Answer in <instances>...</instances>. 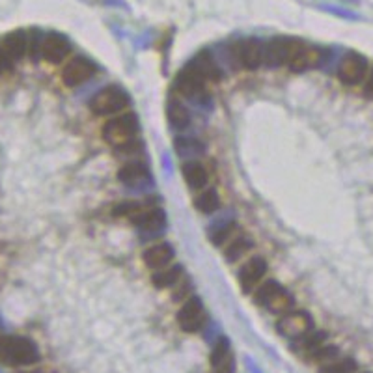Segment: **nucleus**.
I'll return each instance as SVG.
<instances>
[{
	"instance_id": "6",
	"label": "nucleus",
	"mask_w": 373,
	"mask_h": 373,
	"mask_svg": "<svg viewBox=\"0 0 373 373\" xmlns=\"http://www.w3.org/2000/svg\"><path fill=\"white\" fill-rule=\"evenodd\" d=\"M276 330L280 336H284L287 340H299L313 330L312 315L304 310H291V312L280 315L276 321Z\"/></svg>"
},
{
	"instance_id": "25",
	"label": "nucleus",
	"mask_w": 373,
	"mask_h": 373,
	"mask_svg": "<svg viewBox=\"0 0 373 373\" xmlns=\"http://www.w3.org/2000/svg\"><path fill=\"white\" fill-rule=\"evenodd\" d=\"M252 248V241L248 239V237H243V235H237V237H233L226 247H224V258H226L228 263H235L241 258H245Z\"/></svg>"
},
{
	"instance_id": "20",
	"label": "nucleus",
	"mask_w": 373,
	"mask_h": 373,
	"mask_svg": "<svg viewBox=\"0 0 373 373\" xmlns=\"http://www.w3.org/2000/svg\"><path fill=\"white\" fill-rule=\"evenodd\" d=\"M326 338H328V334H326L325 330H315V328H313L310 334H306V336H302V338L293 341V351L295 353H299L302 359L310 360L312 359V354L315 353L321 346H325Z\"/></svg>"
},
{
	"instance_id": "12",
	"label": "nucleus",
	"mask_w": 373,
	"mask_h": 373,
	"mask_svg": "<svg viewBox=\"0 0 373 373\" xmlns=\"http://www.w3.org/2000/svg\"><path fill=\"white\" fill-rule=\"evenodd\" d=\"M206 84L207 80L193 66H185L180 73L176 75L173 90L180 93V95H183V97L198 99V97H202L206 93Z\"/></svg>"
},
{
	"instance_id": "11",
	"label": "nucleus",
	"mask_w": 373,
	"mask_h": 373,
	"mask_svg": "<svg viewBox=\"0 0 373 373\" xmlns=\"http://www.w3.org/2000/svg\"><path fill=\"white\" fill-rule=\"evenodd\" d=\"M95 75V64L86 56H73L62 69V82L67 88L82 86Z\"/></svg>"
},
{
	"instance_id": "33",
	"label": "nucleus",
	"mask_w": 373,
	"mask_h": 373,
	"mask_svg": "<svg viewBox=\"0 0 373 373\" xmlns=\"http://www.w3.org/2000/svg\"><path fill=\"white\" fill-rule=\"evenodd\" d=\"M364 373H372V372H364Z\"/></svg>"
},
{
	"instance_id": "2",
	"label": "nucleus",
	"mask_w": 373,
	"mask_h": 373,
	"mask_svg": "<svg viewBox=\"0 0 373 373\" xmlns=\"http://www.w3.org/2000/svg\"><path fill=\"white\" fill-rule=\"evenodd\" d=\"M254 302L258 306L265 308L267 312L274 313V315H284V313L291 312L295 306L293 295L287 291L286 287L282 286L276 280H265L260 286L256 287L252 293Z\"/></svg>"
},
{
	"instance_id": "27",
	"label": "nucleus",
	"mask_w": 373,
	"mask_h": 373,
	"mask_svg": "<svg viewBox=\"0 0 373 373\" xmlns=\"http://www.w3.org/2000/svg\"><path fill=\"white\" fill-rule=\"evenodd\" d=\"M359 364L351 357H336L326 364H321L320 373H357Z\"/></svg>"
},
{
	"instance_id": "13",
	"label": "nucleus",
	"mask_w": 373,
	"mask_h": 373,
	"mask_svg": "<svg viewBox=\"0 0 373 373\" xmlns=\"http://www.w3.org/2000/svg\"><path fill=\"white\" fill-rule=\"evenodd\" d=\"M233 58L243 69L254 71L263 66V45L258 40H241L233 45Z\"/></svg>"
},
{
	"instance_id": "22",
	"label": "nucleus",
	"mask_w": 373,
	"mask_h": 373,
	"mask_svg": "<svg viewBox=\"0 0 373 373\" xmlns=\"http://www.w3.org/2000/svg\"><path fill=\"white\" fill-rule=\"evenodd\" d=\"M321 62H323V51L317 49V47L304 45L302 47V51L295 56L293 62L289 64V69L295 71V73H302V71H306V69L317 67Z\"/></svg>"
},
{
	"instance_id": "29",
	"label": "nucleus",
	"mask_w": 373,
	"mask_h": 373,
	"mask_svg": "<svg viewBox=\"0 0 373 373\" xmlns=\"http://www.w3.org/2000/svg\"><path fill=\"white\" fill-rule=\"evenodd\" d=\"M173 146L180 155H196L202 152V144L194 136H178Z\"/></svg>"
},
{
	"instance_id": "32",
	"label": "nucleus",
	"mask_w": 373,
	"mask_h": 373,
	"mask_svg": "<svg viewBox=\"0 0 373 373\" xmlns=\"http://www.w3.org/2000/svg\"><path fill=\"white\" fill-rule=\"evenodd\" d=\"M362 93H364V97H366V99H373V67L368 71L366 79H364Z\"/></svg>"
},
{
	"instance_id": "4",
	"label": "nucleus",
	"mask_w": 373,
	"mask_h": 373,
	"mask_svg": "<svg viewBox=\"0 0 373 373\" xmlns=\"http://www.w3.org/2000/svg\"><path fill=\"white\" fill-rule=\"evenodd\" d=\"M129 95L120 86H105L93 95L88 107L95 116H118L129 107Z\"/></svg>"
},
{
	"instance_id": "1",
	"label": "nucleus",
	"mask_w": 373,
	"mask_h": 373,
	"mask_svg": "<svg viewBox=\"0 0 373 373\" xmlns=\"http://www.w3.org/2000/svg\"><path fill=\"white\" fill-rule=\"evenodd\" d=\"M40 362V349L30 338L0 334V364L12 368L32 366Z\"/></svg>"
},
{
	"instance_id": "30",
	"label": "nucleus",
	"mask_w": 373,
	"mask_h": 373,
	"mask_svg": "<svg viewBox=\"0 0 373 373\" xmlns=\"http://www.w3.org/2000/svg\"><path fill=\"white\" fill-rule=\"evenodd\" d=\"M193 297V280L189 278V276H183V278L176 284V286L172 287V299L176 300V302H185L186 299H191Z\"/></svg>"
},
{
	"instance_id": "7",
	"label": "nucleus",
	"mask_w": 373,
	"mask_h": 373,
	"mask_svg": "<svg viewBox=\"0 0 373 373\" xmlns=\"http://www.w3.org/2000/svg\"><path fill=\"white\" fill-rule=\"evenodd\" d=\"M207 323V312L204 308L200 297L193 295L191 299H186L178 310V325L183 333L196 334L200 333L202 328Z\"/></svg>"
},
{
	"instance_id": "23",
	"label": "nucleus",
	"mask_w": 373,
	"mask_h": 373,
	"mask_svg": "<svg viewBox=\"0 0 373 373\" xmlns=\"http://www.w3.org/2000/svg\"><path fill=\"white\" fill-rule=\"evenodd\" d=\"M167 116L168 121H170V125L173 129H186V127L191 125V121H193V116H191V110L183 105V101L180 97H170L167 103Z\"/></svg>"
},
{
	"instance_id": "10",
	"label": "nucleus",
	"mask_w": 373,
	"mask_h": 373,
	"mask_svg": "<svg viewBox=\"0 0 373 373\" xmlns=\"http://www.w3.org/2000/svg\"><path fill=\"white\" fill-rule=\"evenodd\" d=\"M267 271H269V265H267L265 258H261V256L248 258L239 269V276H237L243 293L252 295L256 291V287L263 282Z\"/></svg>"
},
{
	"instance_id": "28",
	"label": "nucleus",
	"mask_w": 373,
	"mask_h": 373,
	"mask_svg": "<svg viewBox=\"0 0 373 373\" xmlns=\"http://www.w3.org/2000/svg\"><path fill=\"white\" fill-rule=\"evenodd\" d=\"M237 222H226V224H222V226H217L211 232V243H213L215 247H222V245H228L230 241L235 237V232H237Z\"/></svg>"
},
{
	"instance_id": "18",
	"label": "nucleus",
	"mask_w": 373,
	"mask_h": 373,
	"mask_svg": "<svg viewBox=\"0 0 373 373\" xmlns=\"http://www.w3.org/2000/svg\"><path fill=\"white\" fill-rule=\"evenodd\" d=\"M181 173H183V180H185L191 191L200 193V191L207 189L209 173H207V168L202 163H198V160H186V163H183Z\"/></svg>"
},
{
	"instance_id": "19",
	"label": "nucleus",
	"mask_w": 373,
	"mask_h": 373,
	"mask_svg": "<svg viewBox=\"0 0 373 373\" xmlns=\"http://www.w3.org/2000/svg\"><path fill=\"white\" fill-rule=\"evenodd\" d=\"M118 180L129 186H142L152 181V173L144 163H127L120 168Z\"/></svg>"
},
{
	"instance_id": "17",
	"label": "nucleus",
	"mask_w": 373,
	"mask_h": 373,
	"mask_svg": "<svg viewBox=\"0 0 373 373\" xmlns=\"http://www.w3.org/2000/svg\"><path fill=\"white\" fill-rule=\"evenodd\" d=\"M28 45H30V36L25 30H14L6 34L0 41V49L10 62L21 60L28 53Z\"/></svg>"
},
{
	"instance_id": "26",
	"label": "nucleus",
	"mask_w": 373,
	"mask_h": 373,
	"mask_svg": "<svg viewBox=\"0 0 373 373\" xmlns=\"http://www.w3.org/2000/svg\"><path fill=\"white\" fill-rule=\"evenodd\" d=\"M194 207H196L198 213L213 215L220 207V198L217 189H204V191H200V193L196 194V198H194Z\"/></svg>"
},
{
	"instance_id": "9",
	"label": "nucleus",
	"mask_w": 373,
	"mask_h": 373,
	"mask_svg": "<svg viewBox=\"0 0 373 373\" xmlns=\"http://www.w3.org/2000/svg\"><path fill=\"white\" fill-rule=\"evenodd\" d=\"M71 53V43L60 32L43 34L40 40V58L49 64H60Z\"/></svg>"
},
{
	"instance_id": "16",
	"label": "nucleus",
	"mask_w": 373,
	"mask_h": 373,
	"mask_svg": "<svg viewBox=\"0 0 373 373\" xmlns=\"http://www.w3.org/2000/svg\"><path fill=\"white\" fill-rule=\"evenodd\" d=\"M173 256H176V250L172 248V245L167 243V241H160V243H155V245H152V247H147L144 250L142 260H144L147 269L159 271V269L172 265Z\"/></svg>"
},
{
	"instance_id": "8",
	"label": "nucleus",
	"mask_w": 373,
	"mask_h": 373,
	"mask_svg": "<svg viewBox=\"0 0 373 373\" xmlns=\"http://www.w3.org/2000/svg\"><path fill=\"white\" fill-rule=\"evenodd\" d=\"M368 71H370L368 58L354 51L347 53L338 64V79L347 86H357L360 82H364Z\"/></svg>"
},
{
	"instance_id": "3",
	"label": "nucleus",
	"mask_w": 373,
	"mask_h": 373,
	"mask_svg": "<svg viewBox=\"0 0 373 373\" xmlns=\"http://www.w3.org/2000/svg\"><path fill=\"white\" fill-rule=\"evenodd\" d=\"M103 139L108 146L116 147V149H123L129 147L136 140L139 134V121L134 114H118L112 116L110 120L105 121L103 125Z\"/></svg>"
},
{
	"instance_id": "15",
	"label": "nucleus",
	"mask_w": 373,
	"mask_h": 373,
	"mask_svg": "<svg viewBox=\"0 0 373 373\" xmlns=\"http://www.w3.org/2000/svg\"><path fill=\"white\" fill-rule=\"evenodd\" d=\"M129 220L144 232H159V230L167 226V213H165L163 207H157L154 204V206L142 207L139 213Z\"/></svg>"
},
{
	"instance_id": "24",
	"label": "nucleus",
	"mask_w": 373,
	"mask_h": 373,
	"mask_svg": "<svg viewBox=\"0 0 373 373\" xmlns=\"http://www.w3.org/2000/svg\"><path fill=\"white\" fill-rule=\"evenodd\" d=\"M183 267L173 263V265H168L165 269H159V271H154L152 273V284H154L157 289H172L181 278H183Z\"/></svg>"
},
{
	"instance_id": "5",
	"label": "nucleus",
	"mask_w": 373,
	"mask_h": 373,
	"mask_svg": "<svg viewBox=\"0 0 373 373\" xmlns=\"http://www.w3.org/2000/svg\"><path fill=\"white\" fill-rule=\"evenodd\" d=\"M304 45L306 43L297 38H274L263 45V64L271 67L289 66Z\"/></svg>"
},
{
	"instance_id": "31",
	"label": "nucleus",
	"mask_w": 373,
	"mask_h": 373,
	"mask_svg": "<svg viewBox=\"0 0 373 373\" xmlns=\"http://www.w3.org/2000/svg\"><path fill=\"white\" fill-rule=\"evenodd\" d=\"M338 357V347L336 346H330V344H325V346H321L315 353L312 354L313 362H317V364H326V362H330V360H334Z\"/></svg>"
},
{
	"instance_id": "14",
	"label": "nucleus",
	"mask_w": 373,
	"mask_h": 373,
	"mask_svg": "<svg viewBox=\"0 0 373 373\" xmlns=\"http://www.w3.org/2000/svg\"><path fill=\"white\" fill-rule=\"evenodd\" d=\"M209 362H211L213 373H235V357H233L232 344L226 336H220L219 340L215 341L209 354Z\"/></svg>"
},
{
	"instance_id": "21",
	"label": "nucleus",
	"mask_w": 373,
	"mask_h": 373,
	"mask_svg": "<svg viewBox=\"0 0 373 373\" xmlns=\"http://www.w3.org/2000/svg\"><path fill=\"white\" fill-rule=\"evenodd\" d=\"M189 66H193L204 79L209 80H220L222 79V71H220L219 64L213 58V54L209 51H200V53L194 56L193 60L189 62Z\"/></svg>"
}]
</instances>
